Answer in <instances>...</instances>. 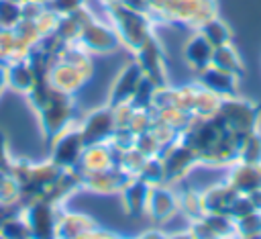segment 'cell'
<instances>
[{
	"mask_svg": "<svg viewBox=\"0 0 261 239\" xmlns=\"http://www.w3.org/2000/svg\"><path fill=\"white\" fill-rule=\"evenodd\" d=\"M35 2H41V4H47V0H35Z\"/></svg>",
	"mask_w": 261,
	"mask_h": 239,
	"instance_id": "91938a15",
	"label": "cell"
},
{
	"mask_svg": "<svg viewBox=\"0 0 261 239\" xmlns=\"http://www.w3.org/2000/svg\"><path fill=\"white\" fill-rule=\"evenodd\" d=\"M57 18H59V16H57L55 12H51L49 8H45V10L35 18V25H37V29L41 31V35H49V33L55 31Z\"/></svg>",
	"mask_w": 261,
	"mask_h": 239,
	"instance_id": "bcb514c9",
	"label": "cell"
},
{
	"mask_svg": "<svg viewBox=\"0 0 261 239\" xmlns=\"http://www.w3.org/2000/svg\"><path fill=\"white\" fill-rule=\"evenodd\" d=\"M177 198H179V212L188 221H196L206 214L204 202H202V190H198L194 186L177 188Z\"/></svg>",
	"mask_w": 261,
	"mask_h": 239,
	"instance_id": "603a6c76",
	"label": "cell"
},
{
	"mask_svg": "<svg viewBox=\"0 0 261 239\" xmlns=\"http://www.w3.org/2000/svg\"><path fill=\"white\" fill-rule=\"evenodd\" d=\"M212 51H214V47L196 31V33L186 41V45H184V59H186V63L198 74V71H202L204 67L210 65V61H212Z\"/></svg>",
	"mask_w": 261,
	"mask_h": 239,
	"instance_id": "7402d4cb",
	"label": "cell"
},
{
	"mask_svg": "<svg viewBox=\"0 0 261 239\" xmlns=\"http://www.w3.org/2000/svg\"><path fill=\"white\" fill-rule=\"evenodd\" d=\"M161 161H163V170H165V182L167 184H181L198 165L200 159L194 153V149H190L184 141H173L171 145L163 147V151L159 153Z\"/></svg>",
	"mask_w": 261,
	"mask_h": 239,
	"instance_id": "52a82bcc",
	"label": "cell"
},
{
	"mask_svg": "<svg viewBox=\"0 0 261 239\" xmlns=\"http://www.w3.org/2000/svg\"><path fill=\"white\" fill-rule=\"evenodd\" d=\"M94 227H98V223L90 214H84L77 210H67L63 206L59 221H57V239H75Z\"/></svg>",
	"mask_w": 261,
	"mask_h": 239,
	"instance_id": "ffe728a7",
	"label": "cell"
},
{
	"mask_svg": "<svg viewBox=\"0 0 261 239\" xmlns=\"http://www.w3.org/2000/svg\"><path fill=\"white\" fill-rule=\"evenodd\" d=\"M177 212H179V198H177V188L173 184L163 182V184H155L149 188L145 219L151 225L163 227Z\"/></svg>",
	"mask_w": 261,
	"mask_h": 239,
	"instance_id": "ba28073f",
	"label": "cell"
},
{
	"mask_svg": "<svg viewBox=\"0 0 261 239\" xmlns=\"http://www.w3.org/2000/svg\"><path fill=\"white\" fill-rule=\"evenodd\" d=\"M4 71H6V86L14 92H20V94H27L33 88V84L37 82L35 69L27 57L12 59V61L4 63Z\"/></svg>",
	"mask_w": 261,
	"mask_h": 239,
	"instance_id": "44dd1931",
	"label": "cell"
},
{
	"mask_svg": "<svg viewBox=\"0 0 261 239\" xmlns=\"http://www.w3.org/2000/svg\"><path fill=\"white\" fill-rule=\"evenodd\" d=\"M22 20L20 4L10 0H0V27L2 29H14Z\"/></svg>",
	"mask_w": 261,
	"mask_h": 239,
	"instance_id": "74e56055",
	"label": "cell"
},
{
	"mask_svg": "<svg viewBox=\"0 0 261 239\" xmlns=\"http://www.w3.org/2000/svg\"><path fill=\"white\" fill-rule=\"evenodd\" d=\"M135 239H167V233H165V229L151 225L149 229H143L139 235H135Z\"/></svg>",
	"mask_w": 261,
	"mask_h": 239,
	"instance_id": "816d5d0a",
	"label": "cell"
},
{
	"mask_svg": "<svg viewBox=\"0 0 261 239\" xmlns=\"http://www.w3.org/2000/svg\"><path fill=\"white\" fill-rule=\"evenodd\" d=\"M220 102H222V98L218 94H214V92H210V90H206V88H202L198 84V92H196V102H194L192 114L194 116H214L218 112V108H220Z\"/></svg>",
	"mask_w": 261,
	"mask_h": 239,
	"instance_id": "4316f807",
	"label": "cell"
},
{
	"mask_svg": "<svg viewBox=\"0 0 261 239\" xmlns=\"http://www.w3.org/2000/svg\"><path fill=\"white\" fill-rule=\"evenodd\" d=\"M192 112H186L177 106H167V108H161V110H155V118L163 121L165 125H169L171 129H175L179 135L188 129L190 121H192Z\"/></svg>",
	"mask_w": 261,
	"mask_h": 239,
	"instance_id": "f546056e",
	"label": "cell"
},
{
	"mask_svg": "<svg viewBox=\"0 0 261 239\" xmlns=\"http://www.w3.org/2000/svg\"><path fill=\"white\" fill-rule=\"evenodd\" d=\"M6 71H4V65H0V94L6 90Z\"/></svg>",
	"mask_w": 261,
	"mask_h": 239,
	"instance_id": "11a10c76",
	"label": "cell"
},
{
	"mask_svg": "<svg viewBox=\"0 0 261 239\" xmlns=\"http://www.w3.org/2000/svg\"><path fill=\"white\" fill-rule=\"evenodd\" d=\"M0 29H2V27H0Z\"/></svg>",
	"mask_w": 261,
	"mask_h": 239,
	"instance_id": "94428289",
	"label": "cell"
},
{
	"mask_svg": "<svg viewBox=\"0 0 261 239\" xmlns=\"http://www.w3.org/2000/svg\"><path fill=\"white\" fill-rule=\"evenodd\" d=\"M75 43L82 49H86L90 55H108V53H114L118 47H122L114 27L98 18H94L80 31V37Z\"/></svg>",
	"mask_w": 261,
	"mask_h": 239,
	"instance_id": "9c48e42d",
	"label": "cell"
},
{
	"mask_svg": "<svg viewBox=\"0 0 261 239\" xmlns=\"http://www.w3.org/2000/svg\"><path fill=\"white\" fill-rule=\"evenodd\" d=\"M10 163H12V155L8 151L6 137L0 133V168H10Z\"/></svg>",
	"mask_w": 261,
	"mask_h": 239,
	"instance_id": "f5cc1de1",
	"label": "cell"
},
{
	"mask_svg": "<svg viewBox=\"0 0 261 239\" xmlns=\"http://www.w3.org/2000/svg\"><path fill=\"white\" fill-rule=\"evenodd\" d=\"M77 127L82 131V137L86 145H96V143H108L116 123H114V112L112 106H96L90 112H86L82 118H77Z\"/></svg>",
	"mask_w": 261,
	"mask_h": 239,
	"instance_id": "30bf717a",
	"label": "cell"
},
{
	"mask_svg": "<svg viewBox=\"0 0 261 239\" xmlns=\"http://www.w3.org/2000/svg\"><path fill=\"white\" fill-rule=\"evenodd\" d=\"M198 84L214 94H218L220 98H228V96H237V86H239V76L222 71L214 65L204 67L202 71H198Z\"/></svg>",
	"mask_w": 261,
	"mask_h": 239,
	"instance_id": "ac0fdd59",
	"label": "cell"
},
{
	"mask_svg": "<svg viewBox=\"0 0 261 239\" xmlns=\"http://www.w3.org/2000/svg\"><path fill=\"white\" fill-rule=\"evenodd\" d=\"M188 231L192 235V239H220L204 219H196V221H190L188 225Z\"/></svg>",
	"mask_w": 261,
	"mask_h": 239,
	"instance_id": "ee69618b",
	"label": "cell"
},
{
	"mask_svg": "<svg viewBox=\"0 0 261 239\" xmlns=\"http://www.w3.org/2000/svg\"><path fill=\"white\" fill-rule=\"evenodd\" d=\"M157 88H159V86H157L155 82H151L149 78H143L141 84L137 86L133 98L128 100L130 106H133L135 110H139V108H153V96H155V90H157Z\"/></svg>",
	"mask_w": 261,
	"mask_h": 239,
	"instance_id": "d6a6232c",
	"label": "cell"
},
{
	"mask_svg": "<svg viewBox=\"0 0 261 239\" xmlns=\"http://www.w3.org/2000/svg\"><path fill=\"white\" fill-rule=\"evenodd\" d=\"M237 196H239V192L226 180L202 188V202H204L206 212H224V214H228Z\"/></svg>",
	"mask_w": 261,
	"mask_h": 239,
	"instance_id": "d6986e66",
	"label": "cell"
},
{
	"mask_svg": "<svg viewBox=\"0 0 261 239\" xmlns=\"http://www.w3.org/2000/svg\"><path fill=\"white\" fill-rule=\"evenodd\" d=\"M59 59H61V61H67V63H71L73 67H77V69H80L88 80H90V78H92V74H94L92 55H90L86 49H82L77 43H67V45L61 49Z\"/></svg>",
	"mask_w": 261,
	"mask_h": 239,
	"instance_id": "d4e9b609",
	"label": "cell"
},
{
	"mask_svg": "<svg viewBox=\"0 0 261 239\" xmlns=\"http://www.w3.org/2000/svg\"><path fill=\"white\" fill-rule=\"evenodd\" d=\"M106 12H108V18H110V25L118 33L120 45L130 49L133 53L153 35V20H151V16L126 8L122 2L106 4Z\"/></svg>",
	"mask_w": 261,
	"mask_h": 239,
	"instance_id": "6da1fadb",
	"label": "cell"
},
{
	"mask_svg": "<svg viewBox=\"0 0 261 239\" xmlns=\"http://www.w3.org/2000/svg\"><path fill=\"white\" fill-rule=\"evenodd\" d=\"M59 204L49 200H33L22 206V217L29 225L31 239H57V221L61 214Z\"/></svg>",
	"mask_w": 261,
	"mask_h": 239,
	"instance_id": "8992f818",
	"label": "cell"
},
{
	"mask_svg": "<svg viewBox=\"0 0 261 239\" xmlns=\"http://www.w3.org/2000/svg\"><path fill=\"white\" fill-rule=\"evenodd\" d=\"M37 118H39L41 135L51 141L57 133H61L65 127H69L71 123L77 121L73 96L53 90L49 102L41 110H37Z\"/></svg>",
	"mask_w": 261,
	"mask_h": 239,
	"instance_id": "7a4b0ae2",
	"label": "cell"
},
{
	"mask_svg": "<svg viewBox=\"0 0 261 239\" xmlns=\"http://www.w3.org/2000/svg\"><path fill=\"white\" fill-rule=\"evenodd\" d=\"M110 2H120V0H102V4L106 6V4H110Z\"/></svg>",
	"mask_w": 261,
	"mask_h": 239,
	"instance_id": "9f6ffc18",
	"label": "cell"
},
{
	"mask_svg": "<svg viewBox=\"0 0 261 239\" xmlns=\"http://www.w3.org/2000/svg\"><path fill=\"white\" fill-rule=\"evenodd\" d=\"M84 149L86 141L75 121L49 141V159L61 170H77Z\"/></svg>",
	"mask_w": 261,
	"mask_h": 239,
	"instance_id": "5b68a950",
	"label": "cell"
},
{
	"mask_svg": "<svg viewBox=\"0 0 261 239\" xmlns=\"http://www.w3.org/2000/svg\"><path fill=\"white\" fill-rule=\"evenodd\" d=\"M145 78L141 65L133 59V61H126L118 74L114 76L112 84H110V90H108V100L106 104L108 106H116V104H122V102H128L137 90V86L141 84V80Z\"/></svg>",
	"mask_w": 261,
	"mask_h": 239,
	"instance_id": "7c38bea8",
	"label": "cell"
},
{
	"mask_svg": "<svg viewBox=\"0 0 261 239\" xmlns=\"http://www.w3.org/2000/svg\"><path fill=\"white\" fill-rule=\"evenodd\" d=\"M14 35L18 37V41L20 43H24L27 47H35L39 41H41V31L37 29V25H35V20H27V18H22L16 27H14Z\"/></svg>",
	"mask_w": 261,
	"mask_h": 239,
	"instance_id": "8d00e7d4",
	"label": "cell"
},
{
	"mask_svg": "<svg viewBox=\"0 0 261 239\" xmlns=\"http://www.w3.org/2000/svg\"><path fill=\"white\" fill-rule=\"evenodd\" d=\"M196 92L198 84H184V86H173V106L192 112L194 102H196Z\"/></svg>",
	"mask_w": 261,
	"mask_h": 239,
	"instance_id": "d590c367",
	"label": "cell"
},
{
	"mask_svg": "<svg viewBox=\"0 0 261 239\" xmlns=\"http://www.w3.org/2000/svg\"><path fill=\"white\" fill-rule=\"evenodd\" d=\"M253 210H255V206H253L251 198L245 196V194H239L237 200L232 202L230 210H228V217H232V219L237 221V219H243L245 214H249V212H253Z\"/></svg>",
	"mask_w": 261,
	"mask_h": 239,
	"instance_id": "f6af8a7d",
	"label": "cell"
},
{
	"mask_svg": "<svg viewBox=\"0 0 261 239\" xmlns=\"http://www.w3.org/2000/svg\"><path fill=\"white\" fill-rule=\"evenodd\" d=\"M210 65H214V67H218V69H222V71L234 74V76H241V74H243V61H241L237 49H234L230 43L220 45V47H214Z\"/></svg>",
	"mask_w": 261,
	"mask_h": 239,
	"instance_id": "cb8c5ba5",
	"label": "cell"
},
{
	"mask_svg": "<svg viewBox=\"0 0 261 239\" xmlns=\"http://www.w3.org/2000/svg\"><path fill=\"white\" fill-rule=\"evenodd\" d=\"M212 47H220V45H226V43H230V29H228V25L224 22V20H220L218 16H214V18H210V20H206V22H202L198 29H196Z\"/></svg>",
	"mask_w": 261,
	"mask_h": 239,
	"instance_id": "484cf974",
	"label": "cell"
},
{
	"mask_svg": "<svg viewBox=\"0 0 261 239\" xmlns=\"http://www.w3.org/2000/svg\"><path fill=\"white\" fill-rule=\"evenodd\" d=\"M45 10V4H41V2H35V0H24L22 4H20V12H22V18H27V20H35L41 12Z\"/></svg>",
	"mask_w": 261,
	"mask_h": 239,
	"instance_id": "c3c4849f",
	"label": "cell"
},
{
	"mask_svg": "<svg viewBox=\"0 0 261 239\" xmlns=\"http://www.w3.org/2000/svg\"><path fill=\"white\" fill-rule=\"evenodd\" d=\"M126 8H130V10H135V12H141V14H147V16H151V4H149V0H120ZM153 20V18H151Z\"/></svg>",
	"mask_w": 261,
	"mask_h": 239,
	"instance_id": "f907efd6",
	"label": "cell"
},
{
	"mask_svg": "<svg viewBox=\"0 0 261 239\" xmlns=\"http://www.w3.org/2000/svg\"><path fill=\"white\" fill-rule=\"evenodd\" d=\"M120 153H122V151L114 149L110 143L86 145V149H84V153H82V159H80L77 170L86 174V172H100V170H106V168L118 165Z\"/></svg>",
	"mask_w": 261,
	"mask_h": 239,
	"instance_id": "2e32d148",
	"label": "cell"
},
{
	"mask_svg": "<svg viewBox=\"0 0 261 239\" xmlns=\"http://www.w3.org/2000/svg\"><path fill=\"white\" fill-rule=\"evenodd\" d=\"M239 194H253L257 190H261V163H243V161H234L232 165H228L226 178H224Z\"/></svg>",
	"mask_w": 261,
	"mask_h": 239,
	"instance_id": "5bb4252c",
	"label": "cell"
},
{
	"mask_svg": "<svg viewBox=\"0 0 261 239\" xmlns=\"http://www.w3.org/2000/svg\"><path fill=\"white\" fill-rule=\"evenodd\" d=\"M0 202L20 204V184L12 176L10 168H0Z\"/></svg>",
	"mask_w": 261,
	"mask_h": 239,
	"instance_id": "f1b7e54d",
	"label": "cell"
},
{
	"mask_svg": "<svg viewBox=\"0 0 261 239\" xmlns=\"http://www.w3.org/2000/svg\"><path fill=\"white\" fill-rule=\"evenodd\" d=\"M216 116L222 121V125H224L228 131L247 135V133L259 129L261 108H259L255 102H249V100H245V98L228 96V98H222Z\"/></svg>",
	"mask_w": 261,
	"mask_h": 239,
	"instance_id": "3957f363",
	"label": "cell"
},
{
	"mask_svg": "<svg viewBox=\"0 0 261 239\" xmlns=\"http://www.w3.org/2000/svg\"><path fill=\"white\" fill-rule=\"evenodd\" d=\"M151 131H153V135L159 139V143H161L163 147H167V145H171L173 141L179 139V133H177L175 129H171L169 125H165L163 121H159V118H155Z\"/></svg>",
	"mask_w": 261,
	"mask_h": 239,
	"instance_id": "7bdbcfd3",
	"label": "cell"
},
{
	"mask_svg": "<svg viewBox=\"0 0 261 239\" xmlns=\"http://www.w3.org/2000/svg\"><path fill=\"white\" fill-rule=\"evenodd\" d=\"M153 123H155V110L153 108H139V110L133 112L130 123H128V129L135 135H141L145 131H151Z\"/></svg>",
	"mask_w": 261,
	"mask_h": 239,
	"instance_id": "f35d334b",
	"label": "cell"
},
{
	"mask_svg": "<svg viewBox=\"0 0 261 239\" xmlns=\"http://www.w3.org/2000/svg\"><path fill=\"white\" fill-rule=\"evenodd\" d=\"M116 237H118L116 233L106 231V229H102V227L98 225V227H94V229H90V231L82 233V235H80V237H75V239H116Z\"/></svg>",
	"mask_w": 261,
	"mask_h": 239,
	"instance_id": "681fc988",
	"label": "cell"
},
{
	"mask_svg": "<svg viewBox=\"0 0 261 239\" xmlns=\"http://www.w3.org/2000/svg\"><path fill=\"white\" fill-rule=\"evenodd\" d=\"M112 112H114V123H116V127H128L135 108L130 106V102H122V104L112 106Z\"/></svg>",
	"mask_w": 261,
	"mask_h": 239,
	"instance_id": "7dc6e473",
	"label": "cell"
},
{
	"mask_svg": "<svg viewBox=\"0 0 261 239\" xmlns=\"http://www.w3.org/2000/svg\"><path fill=\"white\" fill-rule=\"evenodd\" d=\"M218 16L214 0H167L161 8L157 20L181 22L198 29L202 22Z\"/></svg>",
	"mask_w": 261,
	"mask_h": 239,
	"instance_id": "277c9868",
	"label": "cell"
},
{
	"mask_svg": "<svg viewBox=\"0 0 261 239\" xmlns=\"http://www.w3.org/2000/svg\"><path fill=\"white\" fill-rule=\"evenodd\" d=\"M0 237L2 239H31V231H29V225L22 212L10 217L6 223L0 225Z\"/></svg>",
	"mask_w": 261,
	"mask_h": 239,
	"instance_id": "1f68e13d",
	"label": "cell"
},
{
	"mask_svg": "<svg viewBox=\"0 0 261 239\" xmlns=\"http://www.w3.org/2000/svg\"><path fill=\"white\" fill-rule=\"evenodd\" d=\"M82 6H86V0H47V4H45V8H49L57 16L71 14V12L80 10Z\"/></svg>",
	"mask_w": 261,
	"mask_h": 239,
	"instance_id": "b9f144b4",
	"label": "cell"
},
{
	"mask_svg": "<svg viewBox=\"0 0 261 239\" xmlns=\"http://www.w3.org/2000/svg\"><path fill=\"white\" fill-rule=\"evenodd\" d=\"M10 2H16V4H22L24 0H10Z\"/></svg>",
	"mask_w": 261,
	"mask_h": 239,
	"instance_id": "680465c9",
	"label": "cell"
},
{
	"mask_svg": "<svg viewBox=\"0 0 261 239\" xmlns=\"http://www.w3.org/2000/svg\"><path fill=\"white\" fill-rule=\"evenodd\" d=\"M202 219L208 223V227L220 239H230V237L237 235V223H234V219L228 217V214H224V212H206Z\"/></svg>",
	"mask_w": 261,
	"mask_h": 239,
	"instance_id": "4dcf8cb0",
	"label": "cell"
},
{
	"mask_svg": "<svg viewBox=\"0 0 261 239\" xmlns=\"http://www.w3.org/2000/svg\"><path fill=\"white\" fill-rule=\"evenodd\" d=\"M149 184L143 182L141 178H130L124 188L118 192V198H120V206L124 210L126 217H133V219H139V217H145V206H147V196H149Z\"/></svg>",
	"mask_w": 261,
	"mask_h": 239,
	"instance_id": "e0dca14e",
	"label": "cell"
},
{
	"mask_svg": "<svg viewBox=\"0 0 261 239\" xmlns=\"http://www.w3.org/2000/svg\"><path fill=\"white\" fill-rule=\"evenodd\" d=\"M243 163H261V133L251 131L243 137L241 145H239V159Z\"/></svg>",
	"mask_w": 261,
	"mask_h": 239,
	"instance_id": "83f0119b",
	"label": "cell"
},
{
	"mask_svg": "<svg viewBox=\"0 0 261 239\" xmlns=\"http://www.w3.org/2000/svg\"><path fill=\"white\" fill-rule=\"evenodd\" d=\"M135 147H137L143 155H147V157L159 155V153L163 151V145H161L159 139L153 135V131H145V133L137 135V137H135Z\"/></svg>",
	"mask_w": 261,
	"mask_h": 239,
	"instance_id": "60d3db41",
	"label": "cell"
},
{
	"mask_svg": "<svg viewBox=\"0 0 261 239\" xmlns=\"http://www.w3.org/2000/svg\"><path fill=\"white\" fill-rule=\"evenodd\" d=\"M116 239H135V237H122V235H118Z\"/></svg>",
	"mask_w": 261,
	"mask_h": 239,
	"instance_id": "6f0895ef",
	"label": "cell"
},
{
	"mask_svg": "<svg viewBox=\"0 0 261 239\" xmlns=\"http://www.w3.org/2000/svg\"><path fill=\"white\" fill-rule=\"evenodd\" d=\"M82 174V186L84 190H90L94 194H102V196H110V194H118L124 184L130 180V176L126 172H122L118 165L100 170V172H80Z\"/></svg>",
	"mask_w": 261,
	"mask_h": 239,
	"instance_id": "4fadbf2b",
	"label": "cell"
},
{
	"mask_svg": "<svg viewBox=\"0 0 261 239\" xmlns=\"http://www.w3.org/2000/svg\"><path fill=\"white\" fill-rule=\"evenodd\" d=\"M143 182H147L149 186H155V184H163L165 182V170H163V161L159 155H153V157H147V161L143 163L139 176Z\"/></svg>",
	"mask_w": 261,
	"mask_h": 239,
	"instance_id": "836d02e7",
	"label": "cell"
},
{
	"mask_svg": "<svg viewBox=\"0 0 261 239\" xmlns=\"http://www.w3.org/2000/svg\"><path fill=\"white\" fill-rule=\"evenodd\" d=\"M47 80H49V84L55 90H59L63 94H69V96H73L75 92H80L84 88V84L88 82V78L77 67H73L67 61H61V59H57L53 63V67L47 74Z\"/></svg>",
	"mask_w": 261,
	"mask_h": 239,
	"instance_id": "9a60e30c",
	"label": "cell"
},
{
	"mask_svg": "<svg viewBox=\"0 0 261 239\" xmlns=\"http://www.w3.org/2000/svg\"><path fill=\"white\" fill-rule=\"evenodd\" d=\"M249 198H251V202H253L255 210H261V190H257V192L249 194Z\"/></svg>",
	"mask_w": 261,
	"mask_h": 239,
	"instance_id": "db71d44e",
	"label": "cell"
},
{
	"mask_svg": "<svg viewBox=\"0 0 261 239\" xmlns=\"http://www.w3.org/2000/svg\"><path fill=\"white\" fill-rule=\"evenodd\" d=\"M145 161H147V155H143L137 147H130V149H126V151L120 153L118 168L122 172H126L130 178H135V176H139V172H141V168H143Z\"/></svg>",
	"mask_w": 261,
	"mask_h": 239,
	"instance_id": "e575fe53",
	"label": "cell"
},
{
	"mask_svg": "<svg viewBox=\"0 0 261 239\" xmlns=\"http://www.w3.org/2000/svg\"><path fill=\"white\" fill-rule=\"evenodd\" d=\"M234 223H237V235H243V237L261 235V210H253L243 219H237Z\"/></svg>",
	"mask_w": 261,
	"mask_h": 239,
	"instance_id": "ab89813d",
	"label": "cell"
},
{
	"mask_svg": "<svg viewBox=\"0 0 261 239\" xmlns=\"http://www.w3.org/2000/svg\"><path fill=\"white\" fill-rule=\"evenodd\" d=\"M135 61L141 65L145 78H149V80L155 82L157 86H165V84H167V71H165L163 49H161V43L157 41L155 35H151V37L135 51Z\"/></svg>",
	"mask_w": 261,
	"mask_h": 239,
	"instance_id": "8fae6325",
	"label": "cell"
}]
</instances>
